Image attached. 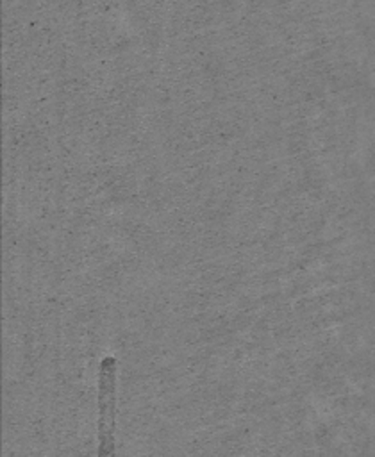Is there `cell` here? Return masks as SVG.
Returning a JSON list of instances; mask_svg holds the SVG:
<instances>
[{
    "instance_id": "1",
    "label": "cell",
    "mask_w": 375,
    "mask_h": 457,
    "mask_svg": "<svg viewBox=\"0 0 375 457\" xmlns=\"http://www.w3.org/2000/svg\"><path fill=\"white\" fill-rule=\"evenodd\" d=\"M116 412V359L104 357L98 371V453H114Z\"/></svg>"
}]
</instances>
